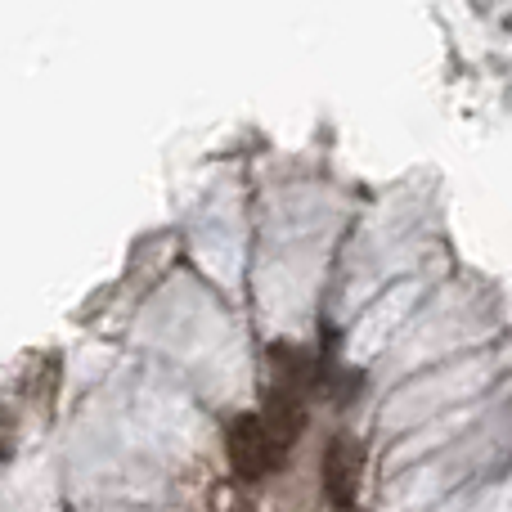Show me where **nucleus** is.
I'll use <instances>...</instances> for the list:
<instances>
[{
    "instance_id": "f257e3e1",
    "label": "nucleus",
    "mask_w": 512,
    "mask_h": 512,
    "mask_svg": "<svg viewBox=\"0 0 512 512\" xmlns=\"http://www.w3.org/2000/svg\"><path fill=\"white\" fill-rule=\"evenodd\" d=\"M225 450H230V468L239 481H261L279 468L283 454L274 450V436L261 414H239L225 427Z\"/></svg>"
},
{
    "instance_id": "f03ea898",
    "label": "nucleus",
    "mask_w": 512,
    "mask_h": 512,
    "mask_svg": "<svg viewBox=\"0 0 512 512\" xmlns=\"http://www.w3.org/2000/svg\"><path fill=\"white\" fill-rule=\"evenodd\" d=\"M360 472H364V450L351 436H333L324 450V499L333 508H355L360 495Z\"/></svg>"
},
{
    "instance_id": "7ed1b4c3",
    "label": "nucleus",
    "mask_w": 512,
    "mask_h": 512,
    "mask_svg": "<svg viewBox=\"0 0 512 512\" xmlns=\"http://www.w3.org/2000/svg\"><path fill=\"white\" fill-rule=\"evenodd\" d=\"M261 418H265V427H270V436H274V450L288 454L292 445H297L301 427H306V396H301V391H288V387H274L270 382Z\"/></svg>"
},
{
    "instance_id": "20e7f679",
    "label": "nucleus",
    "mask_w": 512,
    "mask_h": 512,
    "mask_svg": "<svg viewBox=\"0 0 512 512\" xmlns=\"http://www.w3.org/2000/svg\"><path fill=\"white\" fill-rule=\"evenodd\" d=\"M265 355H270V382L274 387H288V391H301V396H306V387L315 382V360L292 342H274Z\"/></svg>"
},
{
    "instance_id": "39448f33",
    "label": "nucleus",
    "mask_w": 512,
    "mask_h": 512,
    "mask_svg": "<svg viewBox=\"0 0 512 512\" xmlns=\"http://www.w3.org/2000/svg\"><path fill=\"white\" fill-rule=\"evenodd\" d=\"M212 512H256L252 499L234 495V486H216L212 490Z\"/></svg>"
}]
</instances>
